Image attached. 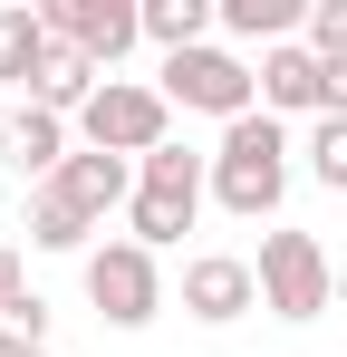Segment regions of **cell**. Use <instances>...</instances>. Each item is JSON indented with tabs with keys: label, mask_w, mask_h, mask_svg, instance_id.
Wrapping results in <instances>:
<instances>
[{
	"label": "cell",
	"mask_w": 347,
	"mask_h": 357,
	"mask_svg": "<svg viewBox=\"0 0 347 357\" xmlns=\"http://www.w3.org/2000/svg\"><path fill=\"white\" fill-rule=\"evenodd\" d=\"M299 20H309L299 0H222V29H231V39H270V49H280V29H299Z\"/></svg>",
	"instance_id": "obj_15"
},
{
	"label": "cell",
	"mask_w": 347,
	"mask_h": 357,
	"mask_svg": "<svg viewBox=\"0 0 347 357\" xmlns=\"http://www.w3.org/2000/svg\"><path fill=\"white\" fill-rule=\"evenodd\" d=\"M261 97H270V107H289V116H299V107H318V116H328V59H309L299 39L261 49Z\"/></svg>",
	"instance_id": "obj_10"
},
{
	"label": "cell",
	"mask_w": 347,
	"mask_h": 357,
	"mask_svg": "<svg viewBox=\"0 0 347 357\" xmlns=\"http://www.w3.org/2000/svg\"><path fill=\"white\" fill-rule=\"evenodd\" d=\"M87 232H97V222H77L49 183H39V203H29V241H39V251H87Z\"/></svg>",
	"instance_id": "obj_17"
},
{
	"label": "cell",
	"mask_w": 347,
	"mask_h": 357,
	"mask_svg": "<svg viewBox=\"0 0 347 357\" xmlns=\"http://www.w3.org/2000/svg\"><path fill=\"white\" fill-rule=\"evenodd\" d=\"M338 309H347V271H338Z\"/></svg>",
	"instance_id": "obj_22"
},
{
	"label": "cell",
	"mask_w": 347,
	"mask_h": 357,
	"mask_svg": "<svg viewBox=\"0 0 347 357\" xmlns=\"http://www.w3.org/2000/svg\"><path fill=\"white\" fill-rule=\"evenodd\" d=\"M309 174L328 183V193H347V116H318V135H309Z\"/></svg>",
	"instance_id": "obj_18"
},
{
	"label": "cell",
	"mask_w": 347,
	"mask_h": 357,
	"mask_svg": "<svg viewBox=\"0 0 347 357\" xmlns=\"http://www.w3.org/2000/svg\"><path fill=\"white\" fill-rule=\"evenodd\" d=\"M203 29H213V10H203V0H145V39H155L164 59L203 49Z\"/></svg>",
	"instance_id": "obj_14"
},
{
	"label": "cell",
	"mask_w": 347,
	"mask_h": 357,
	"mask_svg": "<svg viewBox=\"0 0 347 357\" xmlns=\"http://www.w3.org/2000/svg\"><path fill=\"white\" fill-rule=\"evenodd\" d=\"M338 299V271H328V251L309 232H270L261 241V309L270 319H318Z\"/></svg>",
	"instance_id": "obj_3"
},
{
	"label": "cell",
	"mask_w": 347,
	"mask_h": 357,
	"mask_svg": "<svg viewBox=\"0 0 347 357\" xmlns=\"http://www.w3.org/2000/svg\"><path fill=\"white\" fill-rule=\"evenodd\" d=\"M251 299H261V271H251V261H231V251H203V261H183V309H193L203 328H231Z\"/></svg>",
	"instance_id": "obj_8"
},
{
	"label": "cell",
	"mask_w": 347,
	"mask_h": 357,
	"mask_svg": "<svg viewBox=\"0 0 347 357\" xmlns=\"http://www.w3.org/2000/svg\"><path fill=\"white\" fill-rule=\"evenodd\" d=\"M49 39L77 49V59H97V68H116L145 39V10H125V0H49Z\"/></svg>",
	"instance_id": "obj_7"
},
{
	"label": "cell",
	"mask_w": 347,
	"mask_h": 357,
	"mask_svg": "<svg viewBox=\"0 0 347 357\" xmlns=\"http://www.w3.org/2000/svg\"><path fill=\"white\" fill-rule=\"evenodd\" d=\"M251 68L231 59V49H183V59H164V107H203V116H222V126H241L251 116Z\"/></svg>",
	"instance_id": "obj_5"
},
{
	"label": "cell",
	"mask_w": 347,
	"mask_h": 357,
	"mask_svg": "<svg viewBox=\"0 0 347 357\" xmlns=\"http://www.w3.org/2000/svg\"><path fill=\"white\" fill-rule=\"evenodd\" d=\"M49 10H0V77H20V87H39V68H49Z\"/></svg>",
	"instance_id": "obj_13"
},
{
	"label": "cell",
	"mask_w": 347,
	"mask_h": 357,
	"mask_svg": "<svg viewBox=\"0 0 347 357\" xmlns=\"http://www.w3.org/2000/svg\"><path fill=\"white\" fill-rule=\"evenodd\" d=\"M193 213H203V155H183V145H155L145 165H135V203H125V222L145 251H164V241L193 232Z\"/></svg>",
	"instance_id": "obj_2"
},
{
	"label": "cell",
	"mask_w": 347,
	"mask_h": 357,
	"mask_svg": "<svg viewBox=\"0 0 347 357\" xmlns=\"http://www.w3.org/2000/svg\"><path fill=\"white\" fill-rule=\"evenodd\" d=\"M328 116H347V59H328Z\"/></svg>",
	"instance_id": "obj_20"
},
{
	"label": "cell",
	"mask_w": 347,
	"mask_h": 357,
	"mask_svg": "<svg viewBox=\"0 0 347 357\" xmlns=\"http://www.w3.org/2000/svg\"><path fill=\"white\" fill-rule=\"evenodd\" d=\"M49 193L77 213V222H107L116 203H135V174H125V155H97V145H87V155H68L49 174Z\"/></svg>",
	"instance_id": "obj_9"
},
{
	"label": "cell",
	"mask_w": 347,
	"mask_h": 357,
	"mask_svg": "<svg viewBox=\"0 0 347 357\" xmlns=\"http://www.w3.org/2000/svg\"><path fill=\"white\" fill-rule=\"evenodd\" d=\"M0 299H20V251L0 241Z\"/></svg>",
	"instance_id": "obj_21"
},
{
	"label": "cell",
	"mask_w": 347,
	"mask_h": 357,
	"mask_svg": "<svg viewBox=\"0 0 347 357\" xmlns=\"http://www.w3.org/2000/svg\"><path fill=\"white\" fill-rule=\"evenodd\" d=\"M87 299H97L107 328H145V319L164 309L155 251H145V241H107V251H87Z\"/></svg>",
	"instance_id": "obj_4"
},
{
	"label": "cell",
	"mask_w": 347,
	"mask_h": 357,
	"mask_svg": "<svg viewBox=\"0 0 347 357\" xmlns=\"http://www.w3.org/2000/svg\"><path fill=\"white\" fill-rule=\"evenodd\" d=\"M213 193H222V213H241V222L280 213V193H289V135H280V116H241V126H222Z\"/></svg>",
	"instance_id": "obj_1"
},
{
	"label": "cell",
	"mask_w": 347,
	"mask_h": 357,
	"mask_svg": "<svg viewBox=\"0 0 347 357\" xmlns=\"http://www.w3.org/2000/svg\"><path fill=\"white\" fill-rule=\"evenodd\" d=\"M309 59H347V0H309Z\"/></svg>",
	"instance_id": "obj_19"
},
{
	"label": "cell",
	"mask_w": 347,
	"mask_h": 357,
	"mask_svg": "<svg viewBox=\"0 0 347 357\" xmlns=\"http://www.w3.org/2000/svg\"><path fill=\"white\" fill-rule=\"evenodd\" d=\"M87 145L97 155H155L164 145V87H125V77H107L97 97H87Z\"/></svg>",
	"instance_id": "obj_6"
},
{
	"label": "cell",
	"mask_w": 347,
	"mask_h": 357,
	"mask_svg": "<svg viewBox=\"0 0 347 357\" xmlns=\"http://www.w3.org/2000/svg\"><path fill=\"white\" fill-rule=\"evenodd\" d=\"M0 165H10V174H58V165H68V116L20 107V116H10V135H0Z\"/></svg>",
	"instance_id": "obj_11"
},
{
	"label": "cell",
	"mask_w": 347,
	"mask_h": 357,
	"mask_svg": "<svg viewBox=\"0 0 347 357\" xmlns=\"http://www.w3.org/2000/svg\"><path fill=\"white\" fill-rule=\"evenodd\" d=\"M107 87V68L77 59V49H49V68H39V87H29V107H49V116H87V97Z\"/></svg>",
	"instance_id": "obj_12"
},
{
	"label": "cell",
	"mask_w": 347,
	"mask_h": 357,
	"mask_svg": "<svg viewBox=\"0 0 347 357\" xmlns=\"http://www.w3.org/2000/svg\"><path fill=\"white\" fill-rule=\"evenodd\" d=\"M0 357H49V299H0Z\"/></svg>",
	"instance_id": "obj_16"
}]
</instances>
